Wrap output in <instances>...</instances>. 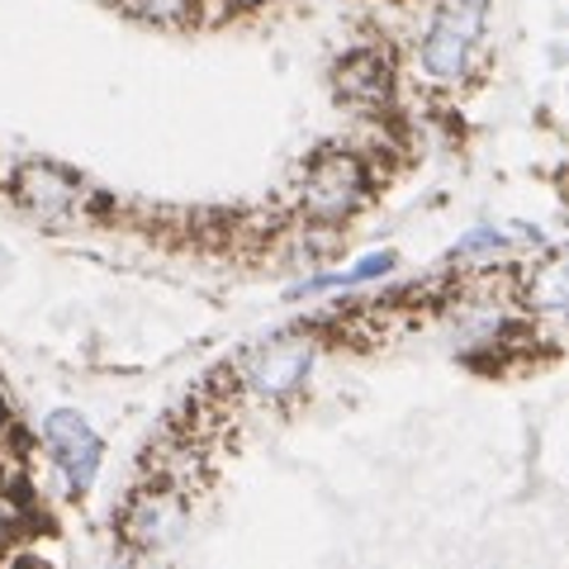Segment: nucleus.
<instances>
[{
	"mask_svg": "<svg viewBox=\"0 0 569 569\" xmlns=\"http://www.w3.org/2000/svg\"><path fill=\"white\" fill-rule=\"evenodd\" d=\"M309 366H313V342L309 337H280V342L247 356L242 389L247 395H257V399H284V395H295V389L305 385Z\"/></svg>",
	"mask_w": 569,
	"mask_h": 569,
	"instance_id": "nucleus-4",
	"label": "nucleus"
},
{
	"mask_svg": "<svg viewBox=\"0 0 569 569\" xmlns=\"http://www.w3.org/2000/svg\"><path fill=\"white\" fill-rule=\"evenodd\" d=\"M485 14H489V0H437V14L418 48L427 81H437V86L466 81L479 33H485Z\"/></svg>",
	"mask_w": 569,
	"mask_h": 569,
	"instance_id": "nucleus-1",
	"label": "nucleus"
},
{
	"mask_svg": "<svg viewBox=\"0 0 569 569\" xmlns=\"http://www.w3.org/2000/svg\"><path fill=\"white\" fill-rule=\"evenodd\" d=\"M395 252H370V257H361L351 266V271H332V276H318V280H309L305 290H337V284H366V280H376V276H385V271H395Z\"/></svg>",
	"mask_w": 569,
	"mask_h": 569,
	"instance_id": "nucleus-9",
	"label": "nucleus"
},
{
	"mask_svg": "<svg viewBox=\"0 0 569 569\" xmlns=\"http://www.w3.org/2000/svg\"><path fill=\"white\" fill-rule=\"evenodd\" d=\"M337 91L351 104H380L389 96V62L380 52H351V58L337 67Z\"/></svg>",
	"mask_w": 569,
	"mask_h": 569,
	"instance_id": "nucleus-7",
	"label": "nucleus"
},
{
	"mask_svg": "<svg viewBox=\"0 0 569 569\" xmlns=\"http://www.w3.org/2000/svg\"><path fill=\"white\" fill-rule=\"evenodd\" d=\"M119 6L152 24H190L194 20V0H119Z\"/></svg>",
	"mask_w": 569,
	"mask_h": 569,
	"instance_id": "nucleus-10",
	"label": "nucleus"
},
{
	"mask_svg": "<svg viewBox=\"0 0 569 569\" xmlns=\"http://www.w3.org/2000/svg\"><path fill=\"white\" fill-rule=\"evenodd\" d=\"M14 194L29 204V209H39V213H71L81 200H86V190L77 176H67L58 167H48V162H29L20 167V176H14Z\"/></svg>",
	"mask_w": 569,
	"mask_h": 569,
	"instance_id": "nucleus-6",
	"label": "nucleus"
},
{
	"mask_svg": "<svg viewBox=\"0 0 569 569\" xmlns=\"http://www.w3.org/2000/svg\"><path fill=\"white\" fill-rule=\"evenodd\" d=\"M10 531H20V508H14V498L0 489V546H6Z\"/></svg>",
	"mask_w": 569,
	"mask_h": 569,
	"instance_id": "nucleus-11",
	"label": "nucleus"
},
{
	"mask_svg": "<svg viewBox=\"0 0 569 569\" xmlns=\"http://www.w3.org/2000/svg\"><path fill=\"white\" fill-rule=\"evenodd\" d=\"M43 447L52 456V466L62 470V479L71 485V493H86L96 485V475H100V437H96V427L86 422L81 413H71V408H58V413H48L43 418Z\"/></svg>",
	"mask_w": 569,
	"mask_h": 569,
	"instance_id": "nucleus-3",
	"label": "nucleus"
},
{
	"mask_svg": "<svg viewBox=\"0 0 569 569\" xmlns=\"http://www.w3.org/2000/svg\"><path fill=\"white\" fill-rule=\"evenodd\" d=\"M527 299H531V313H546V318H560L565 313V266L560 261H546L531 271V284H527Z\"/></svg>",
	"mask_w": 569,
	"mask_h": 569,
	"instance_id": "nucleus-8",
	"label": "nucleus"
},
{
	"mask_svg": "<svg viewBox=\"0 0 569 569\" xmlns=\"http://www.w3.org/2000/svg\"><path fill=\"white\" fill-rule=\"evenodd\" d=\"M370 194V171L356 152H323L305 171V209L318 223L351 219Z\"/></svg>",
	"mask_w": 569,
	"mask_h": 569,
	"instance_id": "nucleus-2",
	"label": "nucleus"
},
{
	"mask_svg": "<svg viewBox=\"0 0 569 569\" xmlns=\"http://www.w3.org/2000/svg\"><path fill=\"white\" fill-rule=\"evenodd\" d=\"M123 541L133 550H162L186 531V498L181 489H142L123 508Z\"/></svg>",
	"mask_w": 569,
	"mask_h": 569,
	"instance_id": "nucleus-5",
	"label": "nucleus"
}]
</instances>
